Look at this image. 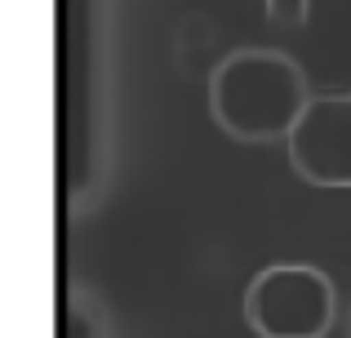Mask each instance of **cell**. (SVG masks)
<instances>
[{
	"mask_svg": "<svg viewBox=\"0 0 351 338\" xmlns=\"http://www.w3.org/2000/svg\"><path fill=\"white\" fill-rule=\"evenodd\" d=\"M307 103L311 85L302 62L276 45H236L209 76L214 125L249 147L285 143Z\"/></svg>",
	"mask_w": 351,
	"mask_h": 338,
	"instance_id": "cell-1",
	"label": "cell"
},
{
	"mask_svg": "<svg viewBox=\"0 0 351 338\" xmlns=\"http://www.w3.org/2000/svg\"><path fill=\"white\" fill-rule=\"evenodd\" d=\"M245 321L258 338H325L338 321L334 280L311 263H271L245 289Z\"/></svg>",
	"mask_w": 351,
	"mask_h": 338,
	"instance_id": "cell-2",
	"label": "cell"
},
{
	"mask_svg": "<svg viewBox=\"0 0 351 338\" xmlns=\"http://www.w3.org/2000/svg\"><path fill=\"white\" fill-rule=\"evenodd\" d=\"M293 173L311 187H351V94H320L285 138Z\"/></svg>",
	"mask_w": 351,
	"mask_h": 338,
	"instance_id": "cell-3",
	"label": "cell"
},
{
	"mask_svg": "<svg viewBox=\"0 0 351 338\" xmlns=\"http://www.w3.org/2000/svg\"><path fill=\"white\" fill-rule=\"evenodd\" d=\"M311 5H316V0H263L267 23H271V27H285V32H293V27L307 23V18H311Z\"/></svg>",
	"mask_w": 351,
	"mask_h": 338,
	"instance_id": "cell-4",
	"label": "cell"
},
{
	"mask_svg": "<svg viewBox=\"0 0 351 338\" xmlns=\"http://www.w3.org/2000/svg\"><path fill=\"white\" fill-rule=\"evenodd\" d=\"M343 338H351V303H347V316H343Z\"/></svg>",
	"mask_w": 351,
	"mask_h": 338,
	"instance_id": "cell-5",
	"label": "cell"
}]
</instances>
